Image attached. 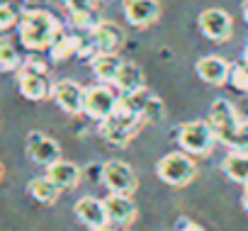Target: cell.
Wrapping results in <instances>:
<instances>
[{
  "instance_id": "9",
  "label": "cell",
  "mask_w": 248,
  "mask_h": 231,
  "mask_svg": "<svg viewBox=\"0 0 248 231\" xmlns=\"http://www.w3.org/2000/svg\"><path fill=\"white\" fill-rule=\"evenodd\" d=\"M27 154H30V158L34 163H39L44 168H49L51 163L61 161V146H59V141L51 139V137H46V134H42V132H32L27 137Z\"/></svg>"
},
{
  "instance_id": "30",
  "label": "cell",
  "mask_w": 248,
  "mask_h": 231,
  "mask_svg": "<svg viewBox=\"0 0 248 231\" xmlns=\"http://www.w3.org/2000/svg\"><path fill=\"white\" fill-rule=\"evenodd\" d=\"M63 5L68 8V13H83V10H93L95 0H63Z\"/></svg>"
},
{
  "instance_id": "22",
  "label": "cell",
  "mask_w": 248,
  "mask_h": 231,
  "mask_svg": "<svg viewBox=\"0 0 248 231\" xmlns=\"http://www.w3.org/2000/svg\"><path fill=\"white\" fill-rule=\"evenodd\" d=\"M27 190H30V195L37 200V202H42V204H54L56 200H59V187L44 175V178H32L30 180V185H27Z\"/></svg>"
},
{
  "instance_id": "14",
  "label": "cell",
  "mask_w": 248,
  "mask_h": 231,
  "mask_svg": "<svg viewBox=\"0 0 248 231\" xmlns=\"http://www.w3.org/2000/svg\"><path fill=\"white\" fill-rule=\"evenodd\" d=\"M102 202H105V212H107V219H109V221L122 224V226H127L129 221H134V216H137V207H134V202H132L129 195L109 192Z\"/></svg>"
},
{
  "instance_id": "31",
  "label": "cell",
  "mask_w": 248,
  "mask_h": 231,
  "mask_svg": "<svg viewBox=\"0 0 248 231\" xmlns=\"http://www.w3.org/2000/svg\"><path fill=\"white\" fill-rule=\"evenodd\" d=\"M22 71H32V73H44L46 76V63L39 61V59H27L25 66H22Z\"/></svg>"
},
{
  "instance_id": "29",
  "label": "cell",
  "mask_w": 248,
  "mask_h": 231,
  "mask_svg": "<svg viewBox=\"0 0 248 231\" xmlns=\"http://www.w3.org/2000/svg\"><path fill=\"white\" fill-rule=\"evenodd\" d=\"M15 22H17V15H15V10H13L10 5H5V3H0V32L10 30Z\"/></svg>"
},
{
  "instance_id": "5",
  "label": "cell",
  "mask_w": 248,
  "mask_h": 231,
  "mask_svg": "<svg viewBox=\"0 0 248 231\" xmlns=\"http://www.w3.org/2000/svg\"><path fill=\"white\" fill-rule=\"evenodd\" d=\"M117 92L107 85H93L85 88V100H83V112L88 114L90 120L105 122L109 114H114L117 109Z\"/></svg>"
},
{
  "instance_id": "32",
  "label": "cell",
  "mask_w": 248,
  "mask_h": 231,
  "mask_svg": "<svg viewBox=\"0 0 248 231\" xmlns=\"http://www.w3.org/2000/svg\"><path fill=\"white\" fill-rule=\"evenodd\" d=\"M180 231H204L200 224H195V221H185L183 226H180Z\"/></svg>"
},
{
  "instance_id": "16",
  "label": "cell",
  "mask_w": 248,
  "mask_h": 231,
  "mask_svg": "<svg viewBox=\"0 0 248 231\" xmlns=\"http://www.w3.org/2000/svg\"><path fill=\"white\" fill-rule=\"evenodd\" d=\"M20 92L27 100L39 102V100L51 95V88H49V80H46L44 73H32V71H22L20 68Z\"/></svg>"
},
{
  "instance_id": "24",
  "label": "cell",
  "mask_w": 248,
  "mask_h": 231,
  "mask_svg": "<svg viewBox=\"0 0 248 231\" xmlns=\"http://www.w3.org/2000/svg\"><path fill=\"white\" fill-rule=\"evenodd\" d=\"M20 68V51L13 42L0 39V71H17Z\"/></svg>"
},
{
  "instance_id": "26",
  "label": "cell",
  "mask_w": 248,
  "mask_h": 231,
  "mask_svg": "<svg viewBox=\"0 0 248 231\" xmlns=\"http://www.w3.org/2000/svg\"><path fill=\"white\" fill-rule=\"evenodd\" d=\"M163 120V102L156 97V95H151L149 97V102H146V107H144V112H141V122H161Z\"/></svg>"
},
{
  "instance_id": "3",
  "label": "cell",
  "mask_w": 248,
  "mask_h": 231,
  "mask_svg": "<svg viewBox=\"0 0 248 231\" xmlns=\"http://www.w3.org/2000/svg\"><path fill=\"white\" fill-rule=\"evenodd\" d=\"M156 173L158 178L166 183V185H173V187H183L187 183L195 180L197 175V163L185 154V151H175V154H168L158 161L156 166Z\"/></svg>"
},
{
  "instance_id": "34",
  "label": "cell",
  "mask_w": 248,
  "mask_h": 231,
  "mask_svg": "<svg viewBox=\"0 0 248 231\" xmlns=\"http://www.w3.org/2000/svg\"><path fill=\"white\" fill-rule=\"evenodd\" d=\"M241 202H243V209L248 212V185H246V190H243V197H241Z\"/></svg>"
},
{
  "instance_id": "15",
  "label": "cell",
  "mask_w": 248,
  "mask_h": 231,
  "mask_svg": "<svg viewBox=\"0 0 248 231\" xmlns=\"http://www.w3.org/2000/svg\"><path fill=\"white\" fill-rule=\"evenodd\" d=\"M195 68H197V76L209 85H224L231 73V66L221 56H202Z\"/></svg>"
},
{
  "instance_id": "11",
  "label": "cell",
  "mask_w": 248,
  "mask_h": 231,
  "mask_svg": "<svg viewBox=\"0 0 248 231\" xmlns=\"http://www.w3.org/2000/svg\"><path fill=\"white\" fill-rule=\"evenodd\" d=\"M51 97L56 100V105L68 112V114H80L83 112V100H85V90L76 83V80H59L51 88Z\"/></svg>"
},
{
  "instance_id": "21",
  "label": "cell",
  "mask_w": 248,
  "mask_h": 231,
  "mask_svg": "<svg viewBox=\"0 0 248 231\" xmlns=\"http://www.w3.org/2000/svg\"><path fill=\"white\" fill-rule=\"evenodd\" d=\"M151 92L144 88V90H137V92H122L117 97V109L114 112H124V114H132V117H141V112L149 102Z\"/></svg>"
},
{
  "instance_id": "2",
  "label": "cell",
  "mask_w": 248,
  "mask_h": 231,
  "mask_svg": "<svg viewBox=\"0 0 248 231\" xmlns=\"http://www.w3.org/2000/svg\"><path fill=\"white\" fill-rule=\"evenodd\" d=\"M178 144L187 156H207L217 144V134L209 127V122L195 120V122H185L178 129Z\"/></svg>"
},
{
  "instance_id": "18",
  "label": "cell",
  "mask_w": 248,
  "mask_h": 231,
  "mask_svg": "<svg viewBox=\"0 0 248 231\" xmlns=\"http://www.w3.org/2000/svg\"><path fill=\"white\" fill-rule=\"evenodd\" d=\"M122 59L117 54H107V51H97L93 59H90V68L93 73L102 80V83H114L119 68H122Z\"/></svg>"
},
{
  "instance_id": "19",
  "label": "cell",
  "mask_w": 248,
  "mask_h": 231,
  "mask_svg": "<svg viewBox=\"0 0 248 231\" xmlns=\"http://www.w3.org/2000/svg\"><path fill=\"white\" fill-rule=\"evenodd\" d=\"M114 85L122 90V92H137V90H144V71L137 66V63H127L124 61L117 78H114Z\"/></svg>"
},
{
  "instance_id": "23",
  "label": "cell",
  "mask_w": 248,
  "mask_h": 231,
  "mask_svg": "<svg viewBox=\"0 0 248 231\" xmlns=\"http://www.w3.org/2000/svg\"><path fill=\"white\" fill-rule=\"evenodd\" d=\"M83 37H78V34H68V37H59L54 44H51V59L54 61H66V59H71L73 54L78 56L80 54V46H83Z\"/></svg>"
},
{
  "instance_id": "37",
  "label": "cell",
  "mask_w": 248,
  "mask_h": 231,
  "mask_svg": "<svg viewBox=\"0 0 248 231\" xmlns=\"http://www.w3.org/2000/svg\"><path fill=\"white\" fill-rule=\"evenodd\" d=\"M0 178H3V163H0Z\"/></svg>"
},
{
  "instance_id": "33",
  "label": "cell",
  "mask_w": 248,
  "mask_h": 231,
  "mask_svg": "<svg viewBox=\"0 0 248 231\" xmlns=\"http://www.w3.org/2000/svg\"><path fill=\"white\" fill-rule=\"evenodd\" d=\"M97 231H124V226L122 224H114V221H107L102 229H97Z\"/></svg>"
},
{
  "instance_id": "35",
  "label": "cell",
  "mask_w": 248,
  "mask_h": 231,
  "mask_svg": "<svg viewBox=\"0 0 248 231\" xmlns=\"http://www.w3.org/2000/svg\"><path fill=\"white\" fill-rule=\"evenodd\" d=\"M243 20L248 22V0H243Z\"/></svg>"
},
{
  "instance_id": "4",
  "label": "cell",
  "mask_w": 248,
  "mask_h": 231,
  "mask_svg": "<svg viewBox=\"0 0 248 231\" xmlns=\"http://www.w3.org/2000/svg\"><path fill=\"white\" fill-rule=\"evenodd\" d=\"M141 127V117H132V114H124V112H114L105 122H100V134L105 141L114 144V146H127L134 134Z\"/></svg>"
},
{
  "instance_id": "10",
  "label": "cell",
  "mask_w": 248,
  "mask_h": 231,
  "mask_svg": "<svg viewBox=\"0 0 248 231\" xmlns=\"http://www.w3.org/2000/svg\"><path fill=\"white\" fill-rule=\"evenodd\" d=\"M124 17L132 27H149L161 17V3L158 0H124L122 3Z\"/></svg>"
},
{
  "instance_id": "25",
  "label": "cell",
  "mask_w": 248,
  "mask_h": 231,
  "mask_svg": "<svg viewBox=\"0 0 248 231\" xmlns=\"http://www.w3.org/2000/svg\"><path fill=\"white\" fill-rule=\"evenodd\" d=\"M226 146L231 151H241V154H248V122H241L238 129L233 132V137L226 141Z\"/></svg>"
},
{
  "instance_id": "12",
  "label": "cell",
  "mask_w": 248,
  "mask_h": 231,
  "mask_svg": "<svg viewBox=\"0 0 248 231\" xmlns=\"http://www.w3.org/2000/svg\"><path fill=\"white\" fill-rule=\"evenodd\" d=\"M76 216L93 231L102 229L109 219H107V212H105V202L93 197V195H85L76 202Z\"/></svg>"
},
{
  "instance_id": "6",
  "label": "cell",
  "mask_w": 248,
  "mask_h": 231,
  "mask_svg": "<svg viewBox=\"0 0 248 231\" xmlns=\"http://www.w3.org/2000/svg\"><path fill=\"white\" fill-rule=\"evenodd\" d=\"M238 124H241V120L236 114V107L229 100L219 97V100L212 102V107H209V127L214 129L217 141L226 144L233 137V132L238 129Z\"/></svg>"
},
{
  "instance_id": "8",
  "label": "cell",
  "mask_w": 248,
  "mask_h": 231,
  "mask_svg": "<svg viewBox=\"0 0 248 231\" xmlns=\"http://www.w3.org/2000/svg\"><path fill=\"white\" fill-rule=\"evenodd\" d=\"M197 25H200V32H202L207 39H212V42H226V39L231 37V27H233L231 15L224 13V10H217V8L204 10V13L200 15Z\"/></svg>"
},
{
  "instance_id": "27",
  "label": "cell",
  "mask_w": 248,
  "mask_h": 231,
  "mask_svg": "<svg viewBox=\"0 0 248 231\" xmlns=\"http://www.w3.org/2000/svg\"><path fill=\"white\" fill-rule=\"evenodd\" d=\"M229 80H231V85H233L236 90L248 92V66H231Z\"/></svg>"
},
{
  "instance_id": "17",
  "label": "cell",
  "mask_w": 248,
  "mask_h": 231,
  "mask_svg": "<svg viewBox=\"0 0 248 231\" xmlns=\"http://www.w3.org/2000/svg\"><path fill=\"white\" fill-rule=\"evenodd\" d=\"M46 178L59 187V190H71L80 183V168L71 161H56L46 168Z\"/></svg>"
},
{
  "instance_id": "20",
  "label": "cell",
  "mask_w": 248,
  "mask_h": 231,
  "mask_svg": "<svg viewBox=\"0 0 248 231\" xmlns=\"http://www.w3.org/2000/svg\"><path fill=\"white\" fill-rule=\"evenodd\" d=\"M221 170H224L226 178H231L233 183L248 185V154L231 151V154L221 161Z\"/></svg>"
},
{
  "instance_id": "7",
  "label": "cell",
  "mask_w": 248,
  "mask_h": 231,
  "mask_svg": "<svg viewBox=\"0 0 248 231\" xmlns=\"http://www.w3.org/2000/svg\"><path fill=\"white\" fill-rule=\"evenodd\" d=\"M102 183L107 185L109 192L132 195L137 190V173L124 161H107L102 166Z\"/></svg>"
},
{
  "instance_id": "36",
  "label": "cell",
  "mask_w": 248,
  "mask_h": 231,
  "mask_svg": "<svg viewBox=\"0 0 248 231\" xmlns=\"http://www.w3.org/2000/svg\"><path fill=\"white\" fill-rule=\"evenodd\" d=\"M243 66H248V44H246V49H243Z\"/></svg>"
},
{
  "instance_id": "1",
  "label": "cell",
  "mask_w": 248,
  "mask_h": 231,
  "mask_svg": "<svg viewBox=\"0 0 248 231\" xmlns=\"http://www.w3.org/2000/svg\"><path fill=\"white\" fill-rule=\"evenodd\" d=\"M20 42L30 51L49 49L61 37V22L46 10H27L20 17Z\"/></svg>"
},
{
  "instance_id": "28",
  "label": "cell",
  "mask_w": 248,
  "mask_h": 231,
  "mask_svg": "<svg viewBox=\"0 0 248 231\" xmlns=\"http://www.w3.org/2000/svg\"><path fill=\"white\" fill-rule=\"evenodd\" d=\"M71 25L76 27V30H88V32H93V27H95V20H93V10H83V13H71Z\"/></svg>"
},
{
  "instance_id": "13",
  "label": "cell",
  "mask_w": 248,
  "mask_h": 231,
  "mask_svg": "<svg viewBox=\"0 0 248 231\" xmlns=\"http://www.w3.org/2000/svg\"><path fill=\"white\" fill-rule=\"evenodd\" d=\"M90 37H93L97 51H107V54H117V49L124 44V32H122V27H117L114 22H107V20L95 22Z\"/></svg>"
}]
</instances>
